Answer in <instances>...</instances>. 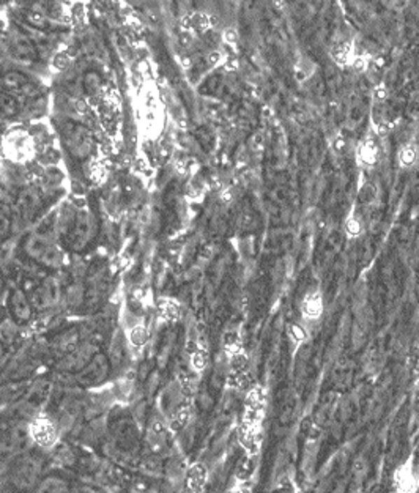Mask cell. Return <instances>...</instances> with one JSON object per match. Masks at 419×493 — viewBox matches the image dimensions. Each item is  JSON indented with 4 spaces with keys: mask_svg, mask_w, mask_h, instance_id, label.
<instances>
[{
    "mask_svg": "<svg viewBox=\"0 0 419 493\" xmlns=\"http://www.w3.org/2000/svg\"><path fill=\"white\" fill-rule=\"evenodd\" d=\"M20 336V324L13 317H5L3 320H0V341L5 345L13 344Z\"/></svg>",
    "mask_w": 419,
    "mask_h": 493,
    "instance_id": "cell-23",
    "label": "cell"
},
{
    "mask_svg": "<svg viewBox=\"0 0 419 493\" xmlns=\"http://www.w3.org/2000/svg\"><path fill=\"white\" fill-rule=\"evenodd\" d=\"M0 87H2L3 90L13 93V95H22L27 99L38 97V89H36V85L26 76V74H22L20 71H8L7 74H3L2 79H0Z\"/></svg>",
    "mask_w": 419,
    "mask_h": 493,
    "instance_id": "cell-6",
    "label": "cell"
},
{
    "mask_svg": "<svg viewBox=\"0 0 419 493\" xmlns=\"http://www.w3.org/2000/svg\"><path fill=\"white\" fill-rule=\"evenodd\" d=\"M239 440L241 446L246 449L249 454H257L260 449V424L243 420V424L239 429Z\"/></svg>",
    "mask_w": 419,
    "mask_h": 493,
    "instance_id": "cell-11",
    "label": "cell"
},
{
    "mask_svg": "<svg viewBox=\"0 0 419 493\" xmlns=\"http://www.w3.org/2000/svg\"><path fill=\"white\" fill-rule=\"evenodd\" d=\"M208 478V471H206L205 465L196 464L192 465L186 473V484L191 490H202Z\"/></svg>",
    "mask_w": 419,
    "mask_h": 493,
    "instance_id": "cell-22",
    "label": "cell"
},
{
    "mask_svg": "<svg viewBox=\"0 0 419 493\" xmlns=\"http://www.w3.org/2000/svg\"><path fill=\"white\" fill-rule=\"evenodd\" d=\"M356 161L362 167H374L378 161V145L374 139H364L356 148Z\"/></svg>",
    "mask_w": 419,
    "mask_h": 493,
    "instance_id": "cell-14",
    "label": "cell"
},
{
    "mask_svg": "<svg viewBox=\"0 0 419 493\" xmlns=\"http://www.w3.org/2000/svg\"><path fill=\"white\" fill-rule=\"evenodd\" d=\"M29 429H30V436H32V440L36 443V445H40L43 448L52 446L54 443L57 441V436H59L57 427H55V424L52 421L46 420V417H36Z\"/></svg>",
    "mask_w": 419,
    "mask_h": 493,
    "instance_id": "cell-8",
    "label": "cell"
},
{
    "mask_svg": "<svg viewBox=\"0 0 419 493\" xmlns=\"http://www.w3.org/2000/svg\"><path fill=\"white\" fill-rule=\"evenodd\" d=\"M331 150H333L336 155L346 153V150H347V139H346V137H343L342 134L334 136V139L331 141Z\"/></svg>",
    "mask_w": 419,
    "mask_h": 493,
    "instance_id": "cell-39",
    "label": "cell"
},
{
    "mask_svg": "<svg viewBox=\"0 0 419 493\" xmlns=\"http://www.w3.org/2000/svg\"><path fill=\"white\" fill-rule=\"evenodd\" d=\"M62 139H64L66 152L74 159L84 161L93 152V137L84 124L66 123L64 129H62Z\"/></svg>",
    "mask_w": 419,
    "mask_h": 493,
    "instance_id": "cell-2",
    "label": "cell"
},
{
    "mask_svg": "<svg viewBox=\"0 0 419 493\" xmlns=\"http://www.w3.org/2000/svg\"><path fill=\"white\" fill-rule=\"evenodd\" d=\"M10 314L17 322H29L32 318V303L27 298L26 293L21 289H16L10 293L8 298Z\"/></svg>",
    "mask_w": 419,
    "mask_h": 493,
    "instance_id": "cell-9",
    "label": "cell"
},
{
    "mask_svg": "<svg viewBox=\"0 0 419 493\" xmlns=\"http://www.w3.org/2000/svg\"><path fill=\"white\" fill-rule=\"evenodd\" d=\"M362 230H364V227H362L360 217L355 213H350L346 217V221H343V232L347 234L348 238H358V236L362 235Z\"/></svg>",
    "mask_w": 419,
    "mask_h": 493,
    "instance_id": "cell-29",
    "label": "cell"
},
{
    "mask_svg": "<svg viewBox=\"0 0 419 493\" xmlns=\"http://www.w3.org/2000/svg\"><path fill=\"white\" fill-rule=\"evenodd\" d=\"M413 142H415V145L419 148V131L415 134V139H413Z\"/></svg>",
    "mask_w": 419,
    "mask_h": 493,
    "instance_id": "cell-44",
    "label": "cell"
},
{
    "mask_svg": "<svg viewBox=\"0 0 419 493\" xmlns=\"http://www.w3.org/2000/svg\"><path fill=\"white\" fill-rule=\"evenodd\" d=\"M97 355V347L90 342L78 344L73 350L66 352L62 359L59 361V369L70 373H78L80 369H84L87 363Z\"/></svg>",
    "mask_w": 419,
    "mask_h": 493,
    "instance_id": "cell-4",
    "label": "cell"
},
{
    "mask_svg": "<svg viewBox=\"0 0 419 493\" xmlns=\"http://www.w3.org/2000/svg\"><path fill=\"white\" fill-rule=\"evenodd\" d=\"M3 287H5V278H3L2 271H0V292L3 290Z\"/></svg>",
    "mask_w": 419,
    "mask_h": 493,
    "instance_id": "cell-42",
    "label": "cell"
},
{
    "mask_svg": "<svg viewBox=\"0 0 419 493\" xmlns=\"http://www.w3.org/2000/svg\"><path fill=\"white\" fill-rule=\"evenodd\" d=\"M62 290L57 284V280L48 278L43 280V284L38 287V289H35L34 295H32V301L34 306L38 310H48L51 309L52 306H55L57 303H60L62 299Z\"/></svg>",
    "mask_w": 419,
    "mask_h": 493,
    "instance_id": "cell-7",
    "label": "cell"
},
{
    "mask_svg": "<svg viewBox=\"0 0 419 493\" xmlns=\"http://www.w3.org/2000/svg\"><path fill=\"white\" fill-rule=\"evenodd\" d=\"M161 310H162V315H164L167 320H175V318H178L180 315V308H178V304H175L172 301H166L164 304L161 306Z\"/></svg>",
    "mask_w": 419,
    "mask_h": 493,
    "instance_id": "cell-38",
    "label": "cell"
},
{
    "mask_svg": "<svg viewBox=\"0 0 419 493\" xmlns=\"http://www.w3.org/2000/svg\"><path fill=\"white\" fill-rule=\"evenodd\" d=\"M11 48H13L16 57L24 62H32L36 59V55H38V52H36V45L27 35L15 36L13 43H11Z\"/></svg>",
    "mask_w": 419,
    "mask_h": 493,
    "instance_id": "cell-15",
    "label": "cell"
},
{
    "mask_svg": "<svg viewBox=\"0 0 419 493\" xmlns=\"http://www.w3.org/2000/svg\"><path fill=\"white\" fill-rule=\"evenodd\" d=\"M190 416L191 411L187 407H180L173 411L172 415V421H171V427L173 430H181L187 426V422H190Z\"/></svg>",
    "mask_w": 419,
    "mask_h": 493,
    "instance_id": "cell-32",
    "label": "cell"
},
{
    "mask_svg": "<svg viewBox=\"0 0 419 493\" xmlns=\"http://www.w3.org/2000/svg\"><path fill=\"white\" fill-rule=\"evenodd\" d=\"M17 205H20L22 216L32 217L36 211H38L41 205V197L38 194V191H35L34 188L24 190L20 197H17Z\"/></svg>",
    "mask_w": 419,
    "mask_h": 493,
    "instance_id": "cell-16",
    "label": "cell"
},
{
    "mask_svg": "<svg viewBox=\"0 0 419 493\" xmlns=\"http://www.w3.org/2000/svg\"><path fill=\"white\" fill-rule=\"evenodd\" d=\"M108 358L111 361V366H114V367H118L123 363V358H125V339H123V336H122L120 331H115V334L112 336Z\"/></svg>",
    "mask_w": 419,
    "mask_h": 493,
    "instance_id": "cell-24",
    "label": "cell"
},
{
    "mask_svg": "<svg viewBox=\"0 0 419 493\" xmlns=\"http://www.w3.org/2000/svg\"><path fill=\"white\" fill-rule=\"evenodd\" d=\"M111 371V361L109 358L106 357V355L97 353L95 357H93L84 369H80L78 372V382L80 385L85 386H93L101 383L103 380L109 376Z\"/></svg>",
    "mask_w": 419,
    "mask_h": 493,
    "instance_id": "cell-5",
    "label": "cell"
},
{
    "mask_svg": "<svg viewBox=\"0 0 419 493\" xmlns=\"http://www.w3.org/2000/svg\"><path fill=\"white\" fill-rule=\"evenodd\" d=\"M79 341H80V333L76 328H71L59 336L57 341H55V347H57L59 350H62V353H66L73 350V348L79 344Z\"/></svg>",
    "mask_w": 419,
    "mask_h": 493,
    "instance_id": "cell-25",
    "label": "cell"
},
{
    "mask_svg": "<svg viewBox=\"0 0 419 493\" xmlns=\"http://www.w3.org/2000/svg\"><path fill=\"white\" fill-rule=\"evenodd\" d=\"M97 234V220L90 211H79L68 229V241L74 252H80L90 245Z\"/></svg>",
    "mask_w": 419,
    "mask_h": 493,
    "instance_id": "cell-3",
    "label": "cell"
},
{
    "mask_svg": "<svg viewBox=\"0 0 419 493\" xmlns=\"http://www.w3.org/2000/svg\"><path fill=\"white\" fill-rule=\"evenodd\" d=\"M377 186H375L374 183L371 182H367L364 183L360 188V192H358V197H360V201L361 202H364V203H372L375 199H377Z\"/></svg>",
    "mask_w": 419,
    "mask_h": 493,
    "instance_id": "cell-34",
    "label": "cell"
},
{
    "mask_svg": "<svg viewBox=\"0 0 419 493\" xmlns=\"http://www.w3.org/2000/svg\"><path fill=\"white\" fill-rule=\"evenodd\" d=\"M329 55L334 64L339 65L341 68L355 66L360 60L358 54H356V48L353 45V41H348V40L336 41L333 48H331Z\"/></svg>",
    "mask_w": 419,
    "mask_h": 493,
    "instance_id": "cell-10",
    "label": "cell"
},
{
    "mask_svg": "<svg viewBox=\"0 0 419 493\" xmlns=\"http://www.w3.org/2000/svg\"><path fill=\"white\" fill-rule=\"evenodd\" d=\"M229 385L232 386V388H235V390L248 391L254 385L251 372H249V371H245V372H230Z\"/></svg>",
    "mask_w": 419,
    "mask_h": 493,
    "instance_id": "cell-28",
    "label": "cell"
},
{
    "mask_svg": "<svg viewBox=\"0 0 419 493\" xmlns=\"http://www.w3.org/2000/svg\"><path fill=\"white\" fill-rule=\"evenodd\" d=\"M418 480L413 478L411 468L409 465H402L397 468L396 474H394V487L399 492H413L416 489Z\"/></svg>",
    "mask_w": 419,
    "mask_h": 493,
    "instance_id": "cell-18",
    "label": "cell"
},
{
    "mask_svg": "<svg viewBox=\"0 0 419 493\" xmlns=\"http://www.w3.org/2000/svg\"><path fill=\"white\" fill-rule=\"evenodd\" d=\"M267 403H268L267 390L260 385H253L251 388L248 390V394H246V410L265 413Z\"/></svg>",
    "mask_w": 419,
    "mask_h": 493,
    "instance_id": "cell-17",
    "label": "cell"
},
{
    "mask_svg": "<svg viewBox=\"0 0 419 493\" xmlns=\"http://www.w3.org/2000/svg\"><path fill=\"white\" fill-rule=\"evenodd\" d=\"M129 341H131V344L136 345V347L145 345L147 341H148L147 328L142 327V324H139V327H134L133 331H131V334H129Z\"/></svg>",
    "mask_w": 419,
    "mask_h": 493,
    "instance_id": "cell-35",
    "label": "cell"
},
{
    "mask_svg": "<svg viewBox=\"0 0 419 493\" xmlns=\"http://www.w3.org/2000/svg\"><path fill=\"white\" fill-rule=\"evenodd\" d=\"M222 347H224V352L227 353L229 358L235 353L243 352V342H241L240 334L236 331H227L222 338Z\"/></svg>",
    "mask_w": 419,
    "mask_h": 493,
    "instance_id": "cell-27",
    "label": "cell"
},
{
    "mask_svg": "<svg viewBox=\"0 0 419 493\" xmlns=\"http://www.w3.org/2000/svg\"><path fill=\"white\" fill-rule=\"evenodd\" d=\"M38 490H49V492H62V490H68V485L64 483V480L59 478H48L43 480V483L38 485Z\"/></svg>",
    "mask_w": 419,
    "mask_h": 493,
    "instance_id": "cell-36",
    "label": "cell"
},
{
    "mask_svg": "<svg viewBox=\"0 0 419 493\" xmlns=\"http://www.w3.org/2000/svg\"><path fill=\"white\" fill-rule=\"evenodd\" d=\"M3 355H5V344L2 341H0V359L3 358Z\"/></svg>",
    "mask_w": 419,
    "mask_h": 493,
    "instance_id": "cell-43",
    "label": "cell"
},
{
    "mask_svg": "<svg viewBox=\"0 0 419 493\" xmlns=\"http://www.w3.org/2000/svg\"><path fill=\"white\" fill-rule=\"evenodd\" d=\"M372 99H374V103H378V104L386 101V99H388V89H386L385 84H378V85L374 87Z\"/></svg>",
    "mask_w": 419,
    "mask_h": 493,
    "instance_id": "cell-40",
    "label": "cell"
},
{
    "mask_svg": "<svg viewBox=\"0 0 419 493\" xmlns=\"http://www.w3.org/2000/svg\"><path fill=\"white\" fill-rule=\"evenodd\" d=\"M24 252L30 259L48 268H59L64 262V254L51 240V236L41 232L30 234L27 236L26 241H24Z\"/></svg>",
    "mask_w": 419,
    "mask_h": 493,
    "instance_id": "cell-1",
    "label": "cell"
},
{
    "mask_svg": "<svg viewBox=\"0 0 419 493\" xmlns=\"http://www.w3.org/2000/svg\"><path fill=\"white\" fill-rule=\"evenodd\" d=\"M419 159V148L415 145V142L404 143L397 152V162L402 169H411L418 164Z\"/></svg>",
    "mask_w": 419,
    "mask_h": 493,
    "instance_id": "cell-19",
    "label": "cell"
},
{
    "mask_svg": "<svg viewBox=\"0 0 419 493\" xmlns=\"http://www.w3.org/2000/svg\"><path fill=\"white\" fill-rule=\"evenodd\" d=\"M21 109H22V106L16 95H13V93H10L3 89H0V112H2L5 117L20 115Z\"/></svg>",
    "mask_w": 419,
    "mask_h": 493,
    "instance_id": "cell-21",
    "label": "cell"
},
{
    "mask_svg": "<svg viewBox=\"0 0 419 493\" xmlns=\"http://www.w3.org/2000/svg\"><path fill=\"white\" fill-rule=\"evenodd\" d=\"M285 334H287V338H289V341L292 342L293 347H295V348H298L299 345H303L304 342L309 339V334L304 329V327H301V324H298L295 322L287 323Z\"/></svg>",
    "mask_w": 419,
    "mask_h": 493,
    "instance_id": "cell-26",
    "label": "cell"
},
{
    "mask_svg": "<svg viewBox=\"0 0 419 493\" xmlns=\"http://www.w3.org/2000/svg\"><path fill=\"white\" fill-rule=\"evenodd\" d=\"M206 366H208V353L204 348H194L191 353V367L196 372H202L206 369Z\"/></svg>",
    "mask_w": 419,
    "mask_h": 493,
    "instance_id": "cell-31",
    "label": "cell"
},
{
    "mask_svg": "<svg viewBox=\"0 0 419 493\" xmlns=\"http://www.w3.org/2000/svg\"><path fill=\"white\" fill-rule=\"evenodd\" d=\"M283 480H284V483H279V485H278L280 490H287V492H290V490H293V484L290 483V480H289V478H284Z\"/></svg>",
    "mask_w": 419,
    "mask_h": 493,
    "instance_id": "cell-41",
    "label": "cell"
},
{
    "mask_svg": "<svg viewBox=\"0 0 419 493\" xmlns=\"http://www.w3.org/2000/svg\"><path fill=\"white\" fill-rule=\"evenodd\" d=\"M38 473H40V462H36L35 459H26L16 470V474H15L16 484L20 487L34 485L36 478H38Z\"/></svg>",
    "mask_w": 419,
    "mask_h": 493,
    "instance_id": "cell-13",
    "label": "cell"
},
{
    "mask_svg": "<svg viewBox=\"0 0 419 493\" xmlns=\"http://www.w3.org/2000/svg\"><path fill=\"white\" fill-rule=\"evenodd\" d=\"M11 229H13V221H11V217L5 213V211H0V241L7 240Z\"/></svg>",
    "mask_w": 419,
    "mask_h": 493,
    "instance_id": "cell-37",
    "label": "cell"
},
{
    "mask_svg": "<svg viewBox=\"0 0 419 493\" xmlns=\"http://www.w3.org/2000/svg\"><path fill=\"white\" fill-rule=\"evenodd\" d=\"M323 310H325L323 296L318 290L309 292L308 295L303 298L301 315H303L304 320H308V322L318 320V318L323 315Z\"/></svg>",
    "mask_w": 419,
    "mask_h": 493,
    "instance_id": "cell-12",
    "label": "cell"
},
{
    "mask_svg": "<svg viewBox=\"0 0 419 493\" xmlns=\"http://www.w3.org/2000/svg\"><path fill=\"white\" fill-rule=\"evenodd\" d=\"M64 301L71 309H78L85 303V285L83 283H73L65 289Z\"/></svg>",
    "mask_w": 419,
    "mask_h": 493,
    "instance_id": "cell-20",
    "label": "cell"
},
{
    "mask_svg": "<svg viewBox=\"0 0 419 493\" xmlns=\"http://www.w3.org/2000/svg\"><path fill=\"white\" fill-rule=\"evenodd\" d=\"M83 84H84L85 93H89V95H95V93L101 89V76H99L97 71H87L84 74Z\"/></svg>",
    "mask_w": 419,
    "mask_h": 493,
    "instance_id": "cell-30",
    "label": "cell"
},
{
    "mask_svg": "<svg viewBox=\"0 0 419 493\" xmlns=\"http://www.w3.org/2000/svg\"><path fill=\"white\" fill-rule=\"evenodd\" d=\"M406 367H409L411 378L419 380V344L410 348L409 357H406Z\"/></svg>",
    "mask_w": 419,
    "mask_h": 493,
    "instance_id": "cell-33",
    "label": "cell"
}]
</instances>
